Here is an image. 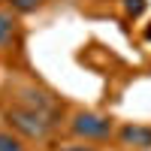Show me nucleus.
I'll return each instance as SVG.
<instances>
[{"label": "nucleus", "mask_w": 151, "mask_h": 151, "mask_svg": "<svg viewBox=\"0 0 151 151\" xmlns=\"http://www.w3.org/2000/svg\"><path fill=\"white\" fill-rule=\"evenodd\" d=\"M3 118L18 136L42 142V139L52 136V130L60 121V103L48 91H40V88L27 85V88L15 91V100L6 106Z\"/></svg>", "instance_id": "obj_1"}, {"label": "nucleus", "mask_w": 151, "mask_h": 151, "mask_svg": "<svg viewBox=\"0 0 151 151\" xmlns=\"http://www.w3.org/2000/svg\"><path fill=\"white\" fill-rule=\"evenodd\" d=\"M118 142L127 148L151 151V127H145V124H124L118 130Z\"/></svg>", "instance_id": "obj_3"}, {"label": "nucleus", "mask_w": 151, "mask_h": 151, "mask_svg": "<svg viewBox=\"0 0 151 151\" xmlns=\"http://www.w3.org/2000/svg\"><path fill=\"white\" fill-rule=\"evenodd\" d=\"M145 0H124V12H127V15L130 18H136V15H142V12H145Z\"/></svg>", "instance_id": "obj_7"}, {"label": "nucleus", "mask_w": 151, "mask_h": 151, "mask_svg": "<svg viewBox=\"0 0 151 151\" xmlns=\"http://www.w3.org/2000/svg\"><path fill=\"white\" fill-rule=\"evenodd\" d=\"M6 3L12 6V12H36L45 0H6Z\"/></svg>", "instance_id": "obj_5"}, {"label": "nucleus", "mask_w": 151, "mask_h": 151, "mask_svg": "<svg viewBox=\"0 0 151 151\" xmlns=\"http://www.w3.org/2000/svg\"><path fill=\"white\" fill-rule=\"evenodd\" d=\"M58 151H94L91 145H82V142H70V145H60Z\"/></svg>", "instance_id": "obj_8"}, {"label": "nucleus", "mask_w": 151, "mask_h": 151, "mask_svg": "<svg viewBox=\"0 0 151 151\" xmlns=\"http://www.w3.org/2000/svg\"><path fill=\"white\" fill-rule=\"evenodd\" d=\"M18 33V18L12 9H0V48H9Z\"/></svg>", "instance_id": "obj_4"}, {"label": "nucleus", "mask_w": 151, "mask_h": 151, "mask_svg": "<svg viewBox=\"0 0 151 151\" xmlns=\"http://www.w3.org/2000/svg\"><path fill=\"white\" fill-rule=\"evenodd\" d=\"M0 151H27L21 145L18 136H12V133H0Z\"/></svg>", "instance_id": "obj_6"}, {"label": "nucleus", "mask_w": 151, "mask_h": 151, "mask_svg": "<svg viewBox=\"0 0 151 151\" xmlns=\"http://www.w3.org/2000/svg\"><path fill=\"white\" fill-rule=\"evenodd\" d=\"M70 130L85 142H106L115 136V124L109 115H100V112H76L70 121Z\"/></svg>", "instance_id": "obj_2"}]
</instances>
